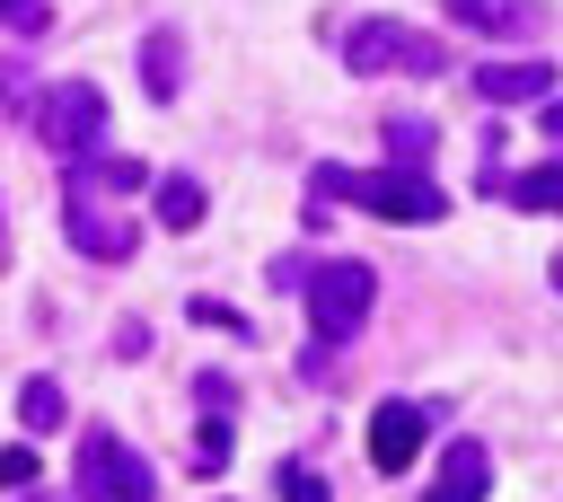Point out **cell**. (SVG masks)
Masks as SVG:
<instances>
[{
    "instance_id": "12",
    "label": "cell",
    "mask_w": 563,
    "mask_h": 502,
    "mask_svg": "<svg viewBox=\"0 0 563 502\" xmlns=\"http://www.w3.org/2000/svg\"><path fill=\"white\" fill-rule=\"evenodd\" d=\"M141 88H150V97H176V88H185V44H176L167 26L141 35Z\"/></svg>"
},
{
    "instance_id": "21",
    "label": "cell",
    "mask_w": 563,
    "mask_h": 502,
    "mask_svg": "<svg viewBox=\"0 0 563 502\" xmlns=\"http://www.w3.org/2000/svg\"><path fill=\"white\" fill-rule=\"evenodd\" d=\"M537 123H545V132H554V141H563V88H554V97H545V114H537Z\"/></svg>"
},
{
    "instance_id": "14",
    "label": "cell",
    "mask_w": 563,
    "mask_h": 502,
    "mask_svg": "<svg viewBox=\"0 0 563 502\" xmlns=\"http://www.w3.org/2000/svg\"><path fill=\"white\" fill-rule=\"evenodd\" d=\"M431 141H440V132H431L422 114H396V123H387V167H422Z\"/></svg>"
},
{
    "instance_id": "13",
    "label": "cell",
    "mask_w": 563,
    "mask_h": 502,
    "mask_svg": "<svg viewBox=\"0 0 563 502\" xmlns=\"http://www.w3.org/2000/svg\"><path fill=\"white\" fill-rule=\"evenodd\" d=\"M202 211H211V203H202V185H194V176H158V229H176V238H185V229H202Z\"/></svg>"
},
{
    "instance_id": "9",
    "label": "cell",
    "mask_w": 563,
    "mask_h": 502,
    "mask_svg": "<svg viewBox=\"0 0 563 502\" xmlns=\"http://www.w3.org/2000/svg\"><path fill=\"white\" fill-rule=\"evenodd\" d=\"M484 185H493L510 211H563V159H545V167H519V176L484 167Z\"/></svg>"
},
{
    "instance_id": "1",
    "label": "cell",
    "mask_w": 563,
    "mask_h": 502,
    "mask_svg": "<svg viewBox=\"0 0 563 502\" xmlns=\"http://www.w3.org/2000/svg\"><path fill=\"white\" fill-rule=\"evenodd\" d=\"M317 194L361 203V211L405 220V229H422V220H440V211H449L440 176H422V167H369V176H352V167H317Z\"/></svg>"
},
{
    "instance_id": "15",
    "label": "cell",
    "mask_w": 563,
    "mask_h": 502,
    "mask_svg": "<svg viewBox=\"0 0 563 502\" xmlns=\"http://www.w3.org/2000/svg\"><path fill=\"white\" fill-rule=\"evenodd\" d=\"M18 414H26V432H53L70 405H62V388H53V379H26V388H18Z\"/></svg>"
},
{
    "instance_id": "20",
    "label": "cell",
    "mask_w": 563,
    "mask_h": 502,
    "mask_svg": "<svg viewBox=\"0 0 563 502\" xmlns=\"http://www.w3.org/2000/svg\"><path fill=\"white\" fill-rule=\"evenodd\" d=\"M194 326H220V335H246V317H238V308H220V299H194Z\"/></svg>"
},
{
    "instance_id": "3",
    "label": "cell",
    "mask_w": 563,
    "mask_h": 502,
    "mask_svg": "<svg viewBox=\"0 0 563 502\" xmlns=\"http://www.w3.org/2000/svg\"><path fill=\"white\" fill-rule=\"evenodd\" d=\"M343 70H361V79H378V70L440 79V70H449V44H431V35L405 26V18H361V26L343 35Z\"/></svg>"
},
{
    "instance_id": "5",
    "label": "cell",
    "mask_w": 563,
    "mask_h": 502,
    "mask_svg": "<svg viewBox=\"0 0 563 502\" xmlns=\"http://www.w3.org/2000/svg\"><path fill=\"white\" fill-rule=\"evenodd\" d=\"M70 476H79V502H158V467L114 432H79V467Z\"/></svg>"
},
{
    "instance_id": "19",
    "label": "cell",
    "mask_w": 563,
    "mask_h": 502,
    "mask_svg": "<svg viewBox=\"0 0 563 502\" xmlns=\"http://www.w3.org/2000/svg\"><path fill=\"white\" fill-rule=\"evenodd\" d=\"M194 396H202V414H238V388H229L220 370H202V379H194Z\"/></svg>"
},
{
    "instance_id": "18",
    "label": "cell",
    "mask_w": 563,
    "mask_h": 502,
    "mask_svg": "<svg viewBox=\"0 0 563 502\" xmlns=\"http://www.w3.org/2000/svg\"><path fill=\"white\" fill-rule=\"evenodd\" d=\"M273 493H282V502H325V476H317V467H299V458H290V467H282V476H273Z\"/></svg>"
},
{
    "instance_id": "7",
    "label": "cell",
    "mask_w": 563,
    "mask_h": 502,
    "mask_svg": "<svg viewBox=\"0 0 563 502\" xmlns=\"http://www.w3.org/2000/svg\"><path fill=\"white\" fill-rule=\"evenodd\" d=\"M422 440H431V405H413V396L369 405V467H378V476H405V467L422 458Z\"/></svg>"
},
{
    "instance_id": "22",
    "label": "cell",
    "mask_w": 563,
    "mask_h": 502,
    "mask_svg": "<svg viewBox=\"0 0 563 502\" xmlns=\"http://www.w3.org/2000/svg\"><path fill=\"white\" fill-rule=\"evenodd\" d=\"M554 291H563V255H554Z\"/></svg>"
},
{
    "instance_id": "6",
    "label": "cell",
    "mask_w": 563,
    "mask_h": 502,
    "mask_svg": "<svg viewBox=\"0 0 563 502\" xmlns=\"http://www.w3.org/2000/svg\"><path fill=\"white\" fill-rule=\"evenodd\" d=\"M62 229H70V247L88 255V264H132V247H141V229L114 211V194L106 185H88V176H70V194H62Z\"/></svg>"
},
{
    "instance_id": "23",
    "label": "cell",
    "mask_w": 563,
    "mask_h": 502,
    "mask_svg": "<svg viewBox=\"0 0 563 502\" xmlns=\"http://www.w3.org/2000/svg\"><path fill=\"white\" fill-rule=\"evenodd\" d=\"M18 502H44V493H18Z\"/></svg>"
},
{
    "instance_id": "10",
    "label": "cell",
    "mask_w": 563,
    "mask_h": 502,
    "mask_svg": "<svg viewBox=\"0 0 563 502\" xmlns=\"http://www.w3.org/2000/svg\"><path fill=\"white\" fill-rule=\"evenodd\" d=\"M475 97H484V106H519V97H554V70H545V62H484V70H475Z\"/></svg>"
},
{
    "instance_id": "16",
    "label": "cell",
    "mask_w": 563,
    "mask_h": 502,
    "mask_svg": "<svg viewBox=\"0 0 563 502\" xmlns=\"http://www.w3.org/2000/svg\"><path fill=\"white\" fill-rule=\"evenodd\" d=\"M229 467V414H202V432H194V476H220Z\"/></svg>"
},
{
    "instance_id": "4",
    "label": "cell",
    "mask_w": 563,
    "mask_h": 502,
    "mask_svg": "<svg viewBox=\"0 0 563 502\" xmlns=\"http://www.w3.org/2000/svg\"><path fill=\"white\" fill-rule=\"evenodd\" d=\"M369 299H378V273H369V264H352V255L308 264V326H317L325 343L361 335V326H369Z\"/></svg>"
},
{
    "instance_id": "8",
    "label": "cell",
    "mask_w": 563,
    "mask_h": 502,
    "mask_svg": "<svg viewBox=\"0 0 563 502\" xmlns=\"http://www.w3.org/2000/svg\"><path fill=\"white\" fill-rule=\"evenodd\" d=\"M484 484H493L484 440H449V449H440V476H431V493H422V502H484Z\"/></svg>"
},
{
    "instance_id": "2",
    "label": "cell",
    "mask_w": 563,
    "mask_h": 502,
    "mask_svg": "<svg viewBox=\"0 0 563 502\" xmlns=\"http://www.w3.org/2000/svg\"><path fill=\"white\" fill-rule=\"evenodd\" d=\"M26 123H35V141H44L62 167H88V159L106 150V88H97V79H53V88L26 106Z\"/></svg>"
},
{
    "instance_id": "11",
    "label": "cell",
    "mask_w": 563,
    "mask_h": 502,
    "mask_svg": "<svg viewBox=\"0 0 563 502\" xmlns=\"http://www.w3.org/2000/svg\"><path fill=\"white\" fill-rule=\"evenodd\" d=\"M457 26H475V35H519V26H537V0H440Z\"/></svg>"
},
{
    "instance_id": "17",
    "label": "cell",
    "mask_w": 563,
    "mask_h": 502,
    "mask_svg": "<svg viewBox=\"0 0 563 502\" xmlns=\"http://www.w3.org/2000/svg\"><path fill=\"white\" fill-rule=\"evenodd\" d=\"M35 476H44L35 440H9V449H0V484H9V502H18V493H35Z\"/></svg>"
}]
</instances>
